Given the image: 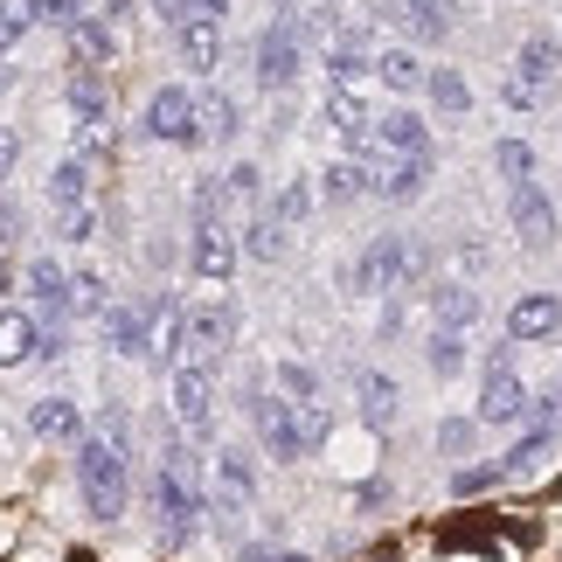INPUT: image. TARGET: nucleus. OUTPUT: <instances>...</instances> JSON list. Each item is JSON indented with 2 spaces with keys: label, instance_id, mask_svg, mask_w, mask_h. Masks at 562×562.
<instances>
[{
  "label": "nucleus",
  "instance_id": "nucleus-1",
  "mask_svg": "<svg viewBox=\"0 0 562 562\" xmlns=\"http://www.w3.org/2000/svg\"><path fill=\"white\" fill-rule=\"evenodd\" d=\"M77 493L91 507V521H119L125 501H133V459L112 438H98V430L77 438Z\"/></svg>",
  "mask_w": 562,
  "mask_h": 562
},
{
  "label": "nucleus",
  "instance_id": "nucleus-2",
  "mask_svg": "<svg viewBox=\"0 0 562 562\" xmlns=\"http://www.w3.org/2000/svg\"><path fill=\"white\" fill-rule=\"evenodd\" d=\"M154 514H160L167 542H188V535L202 528V472H194V459L181 445L167 451V465L154 472Z\"/></svg>",
  "mask_w": 562,
  "mask_h": 562
},
{
  "label": "nucleus",
  "instance_id": "nucleus-3",
  "mask_svg": "<svg viewBox=\"0 0 562 562\" xmlns=\"http://www.w3.org/2000/svg\"><path fill=\"white\" fill-rule=\"evenodd\" d=\"M244 409H250V424H257V438H265V451L278 465H292V459H306V424H299V409L285 396H271V389H244Z\"/></svg>",
  "mask_w": 562,
  "mask_h": 562
},
{
  "label": "nucleus",
  "instance_id": "nucleus-4",
  "mask_svg": "<svg viewBox=\"0 0 562 562\" xmlns=\"http://www.w3.org/2000/svg\"><path fill=\"white\" fill-rule=\"evenodd\" d=\"M146 139L194 146V139H202V98H194L188 83H160V91L146 98Z\"/></svg>",
  "mask_w": 562,
  "mask_h": 562
},
{
  "label": "nucleus",
  "instance_id": "nucleus-5",
  "mask_svg": "<svg viewBox=\"0 0 562 562\" xmlns=\"http://www.w3.org/2000/svg\"><path fill=\"white\" fill-rule=\"evenodd\" d=\"M403 278H417V244L389 229V236H375V244L355 257V278H348V285L355 292H396Z\"/></svg>",
  "mask_w": 562,
  "mask_h": 562
},
{
  "label": "nucleus",
  "instance_id": "nucleus-6",
  "mask_svg": "<svg viewBox=\"0 0 562 562\" xmlns=\"http://www.w3.org/2000/svg\"><path fill=\"white\" fill-rule=\"evenodd\" d=\"M236 348V313L229 306H188L181 313V361H223Z\"/></svg>",
  "mask_w": 562,
  "mask_h": 562
},
{
  "label": "nucleus",
  "instance_id": "nucleus-7",
  "mask_svg": "<svg viewBox=\"0 0 562 562\" xmlns=\"http://www.w3.org/2000/svg\"><path fill=\"white\" fill-rule=\"evenodd\" d=\"M167 319V299H146V306H112L104 313V340L125 361H154V327Z\"/></svg>",
  "mask_w": 562,
  "mask_h": 562
},
{
  "label": "nucleus",
  "instance_id": "nucleus-8",
  "mask_svg": "<svg viewBox=\"0 0 562 562\" xmlns=\"http://www.w3.org/2000/svg\"><path fill=\"white\" fill-rule=\"evenodd\" d=\"M299 49H306V42H299V21L278 14L265 29V42H257V83H265V91H292L299 83Z\"/></svg>",
  "mask_w": 562,
  "mask_h": 562
},
{
  "label": "nucleus",
  "instance_id": "nucleus-9",
  "mask_svg": "<svg viewBox=\"0 0 562 562\" xmlns=\"http://www.w3.org/2000/svg\"><path fill=\"white\" fill-rule=\"evenodd\" d=\"M175 417L209 438V417H215V369L209 361H175Z\"/></svg>",
  "mask_w": 562,
  "mask_h": 562
},
{
  "label": "nucleus",
  "instance_id": "nucleus-10",
  "mask_svg": "<svg viewBox=\"0 0 562 562\" xmlns=\"http://www.w3.org/2000/svg\"><path fill=\"white\" fill-rule=\"evenodd\" d=\"M555 334H562V299L555 292H521L507 306V340L514 348H542Z\"/></svg>",
  "mask_w": 562,
  "mask_h": 562
},
{
  "label": "nucleus",
  "instance_id": "nucleus-11",
  "mask_svg": "<svg viewBox=\"0 0 562 562\" xmlns=\"http://www.w3.org/2000/svg\"><path fill=\"white\" fill-rule=\"evenodd\" d=\"M188 265H194V278H229V271H236V236H229L223 215H194Z\"/></svg>",
  "mask_w": 562,
  "mask_h": 562
},
{
  "label": "nucleus",
  "instance_id": "nucleus-12",
  "mask_svg": "<svg viewBox=\"0 0 562 562\" xmlns=\"http://www.w3.org/2000/svg\"><path fill=\"white\" fill-rule=\"evenodd\" d=\"M507 215H514V236H521L528 250H549V244H555V202H549L535 181L507 188Z\"/></svg>",
  "mask_w": 562,
  "mask_h": 562
},
{
  "label": "nucleus",
  "instance_id": "nucleus-13",
  "mask_svg": "<svg viewBox=\"0 0 562 562\" xmlns=\"http://www.w3.org/2000/svg\"><path fill=\"white\" fill-rule=\"evenodd\" d=\"M375 70V35H369V21H348L334 42H327V77L348 91V83H361Z\"/></svg>",
  "mask_w": 562,
  "mask_h": 562
},
{
  "label": "nucleus",
  "instance_id": "nucleus-14",
  "mask_svg": "<svg viewBox=\"0 0 562 562\" xmlns=\"http://www.w3.org/2000/svg\"><path fill=\"white\" fill-rule=\"evenodd\" d=\"M21 285H29V306L42 319H70V271H63L56 257H35V265L21 271Z\"/></svg>",
  "mask_w": 562,
  "mask_h": 562
},
{
  "label": "nucleus",
  "instance_id": "nucleus-15",
  "mask_svg": "<svg viewBox=\"0 0 562 562\" xmlns=\"http://www.w3.org/2000/svg\"><path fill=\"white\" fill-rule=\"evenodd\" d=\"M528 417V382L514 369H493L480 382V424H521Z\"/></svg>",
  "mask_w": 562,
  "mask_h": 562
},
{
  "label": "nucleus",
  "instance_id": "nucleus-16",
  "mask_svg": "<svg viewBox=\"0 0 562 562\" xmlns=\"http://www.w3.org/2000/svg\"><path fill=\"white\" fill-rule=\"evenodd\" d=\"M430 167H438V154H389L382 175H375V194H382V202H417L424 181H430Z\"/></svg>",
  "mask_w": 562,
  "mask_h": 562
},
{
  "label": "nucleus",
  "instance_id": "nucleus-17",
  "mask_svg": "<svg viewBox=\"0 0 562 562\" xmlns=\"http://www.w3.org/2000/svg\"><path fill=\"white\" fill-rule=\"evenodd\" d=\"M375 21H403L417 42H445L451 35V8H445V0H382Z\"/></svg>",
  "mask_w": 562,
  "mask_h": 562
},
{
  "label": "nucleus",
  "instance_id": "nucleus-18",
  "mask_svg": "<svg viewBox=\"0 0 562 562\" xmlns=\"http://www.w3.org/2000/svg\"><path fill=\"white\" fill-rule=\"evenodd\" d=\"M215 501H223V514H236V507H250V501H257L250 451H236V445L215 451Z\"/></svg>",
  "mask_w": 562,
  "mask_h": 562
},
{
  "label": "nucleus",
  "instance_id": "nucleus-19",
  "mask_svg": "<svg viewBox=\"0 0 562 562\" xmlns=\"http://www.w3.org/2000/svg\"><path fill=\"white\" fill-rule=\"evenodd\" d=\"M175 49H181V70H194V77H209L215 63H223V21H181L175 29Z\"/></svg>",
  "mask_w": 562,
  "mask_h": 562
},
{
  "label": "nucleus",
  "instance_id": "nucleus-20",
  "mask_svg": "<svg viewBox=\"0 0 562 562\" xmlns=\"http://www.w3.org/2000/svg\"><path fill=\"white\" fill-rule=\"evenodd\" d=\"M375 175H382V167H369V160H334V167H319V202H361V194H375Z\"/></svg>",
  "mask_w": 562,
  "mask_h": 562
},
{
  "label": "nucleus",
  "instance_id": "nucleus-21",
  "mask_svg": "<svg viewBox=\"0 0 562 562\" xmlns=\"http://www.w3.org/2000/svg\"><path fill=\"white\" fill-rule=\"evenodd\" d=\"M369 133H375L382 154H438V146H430V133H424V112H403V104H396V112H382Z\"/></svg>",
  "mask_w": 562,
  "mask_h": 562
},
{
  "label": "nucleus",
  "instance_id": "nucleus-22",
  "mask_svg": "<svg viewBox=\"0 0 562 562\" xmlns=\"http://www.w3.org/2000/svg\"><path fill=\"white\" fill-rule=\"evenodd\" d=\"M29 430L42 445H77L83 438V409L70 403V396H42L35 409H29Z\"/></svg>",
  "mask_w": 562,
  "mask_h": 562
},
{
  "label": "nucleus",
  "instance_id": "nucleus-23",
  "mask_svg": "<svg viewBox=\"0 0 562 562\" xmlns=\"http://www.w3.org/2000/svg\"><path fill=\"white\" fill-rule=\"evenodd\" d=\"M430 319L438 327H480V285H465V278H445V285H430Z\"/></svg>",
  "mask_w": 562,
  "mask_h": 562
},
{
  "label": "nucleus",
  "instance_id": "nucleus-24",
  "mask_svg": "<svg viewBox=\"0 0 562 562\" xmlns=\"http://www.w3.org/2000/svg\"><path fill=\"white\" fill-rule=\"evenodd\" d=\"M63 35H70V63H77V70H104V63L119 56L112 21H91V14H83V21H70Z\"/></svg>",
  "mask_w": 562,
  "mask_h": 562
},
{
  "label": "nucleus",
  "instance_id": "nucleus-25",
  "mask_svg": "<svg viewBox=\"0 0 562 562\" xmlns=\"http://www.w3.org/2000/svg\"><path fill=\"white\" fill-rule=\"evenodd\" d=\"M355 389H361V424H369V430H389V424H396V409H403V389H396V375L369 369V375H361Z\"/></svg>",
  "mask_w": 562,
  "mask_h": 562
},
{
  "label": "nucleus",
  "instance_id": "nucleus-26",
  "mask_svg": "<svg viewBox=\"0 0 562 562\" xmlns=\"http://www.w3.org/2000/svg\"><path fill=\"white\" fill-rule=\"evenodd\" d=\"M285 244H292V229L278 223V215H250L244 236H236V250L257 257V265H278V257H285Z\"/></svg>",
  "mask_w": 562,
  "mask_h": 562
},
{
  "label": "nucleus",
  "instance_id": "nucleus-27",
  "mask_svg": "<svg viewBox=\"0 0 562 562\" xmlns=\"http://www.w3.org/2000/svg\"><path fill=\"white\" fill-rule=\"evenodd\" d=\"M35 348H42L35 313H0V369H21V361H35Z\"/></svg>",
  "mask_w": 562,
  "mask_h": 562
},
{
  "label": "nucleus",
  "instance_id": "nucleus-28",
  "mask_svg": "<svg viewBox=\"0 0 562 562\" xmlns=\"http://www.w3.org/2000/svg\"><path fill=\"white\" fill-rule=\"evenodd\" d=\"M375 77H382V91L409 98V91H424V56L417 49H375Z\"/></svg>",
  "mask_w": 562,
  "mask_h": 562
},
{
  "label": "nucleus",
  "instance_id": "nucleus-29",
  "mask_svg": "<svg viewBox=\"0 0 562 562\" xmlns=\"http://www.w3.org/2000/svg\"><path fill=\"white\" fill-rule=\"evenodd\" d=\"M70 119L77 125H112V91L98 83V70H77L70 77Z\"/></svg>",
  "mask_w": 562,
  "mask_h": 562
},
{
  "label": "nucleus",
  "instance_id": "nucleus-30",
  "mask_svg": "<svg viewBox=\"0 0 562 562\" xmlns=\"http://www.w3.org/2000/svg\"><path fill=\"white\" fill-rule=\"evenodd\" d=\"M424 91H430V104H438V119H465L472 112V83L459 70H424Z\"/></svg>",
  "mask_w": 562,
  "mask_h": 562
},
{
  "label": "nucleus",
  "instance_id": "nucleus-31",
  "mask_svg": "<svg viewBox=\"0 0 562 562\" xmlns=\"http://www.w3.org/2000/svg\"><path fill=\"white\" fill-rule=\"evenodd\" d=\"M555 63H562V49H555L549 35H528L521 49H514V70H521V83H535V91L555 77Z\"/></svg>",
  "mask_w": 562,
  "mask_h": 562
},
{
  "label": "nucleus",
  "instance_id": "nucleus-32",
  "mask_svg": "<svg viewBox=\"0 0 562 562\" xmlns=\"http://www.w3.org/2000/svg\"><path fill=\"white\" fill-rule=\"evenodd\" d=\"M424 361H430V375H459V369H465V334H459V327L424 334Z\"/></svg>",
  "mask_w": 562,
  "mask_h": 562
},
{
  "label": "nucleus",
  "instance_id": "nucleus-33",
  "mask_svg": "<svg viewBox=\"0 0 562 562\" xmlns=\"http://www.w3.org/2000/svg\"><path fill=\"white\" fill-rule=\"evenodd\" d=\"M278 396H285L292 409H313L319 403V369H306V361H278Z\"/></svg>",
  "mask_w": 562,
  "mask_h": 562
},
{
  "label": "nucleus",
  "instance_id": "nucleus-34",
  "mask_svg": "<svg viewBox=\"0 0 562 562\" xmlns=\"http://www.w3.org/2000/svg\"><path fill=\"white\" fill-rule=\"evenodd\" d=\"M83 194H91V160L70 154V160H63L56 175H49V202H56V209H70V202H83Z\"/></svg>",
  "mask_w": 562,
  "mask_h": 562
},
{
  "label": "nucleus",
  "instance_id": "nucleus-35",
  "mask_svg": "<svg viewBox=\"0 0 562 562\" xmlns=\"http://www.w3.org/2000/svg\"><path fill=\"white\" fill-rule=\"evenodd\" d=\"M493 175H501L507 188L535 181V146L528 139H501V146H493Z\"/></svg>",
  "mask_w": 562,
  "mask_h": 562
},
{
  "label": "nucleus",
  "instance_id": "nucleus-36",
  "mask_svg": "<svg viewBox=\"0 0 562 562\" xmlns=\"http://www.w3.org/2000/svg\"><path fill=\"white\" fill-rule=\"evenodd\" d=\"M271 215H278L285 229H299V223L313 215V181H285V188H278V202H271Z\"/></svg>",
  "mask_w": 562,
  "mask_h": 562
},
{
  "label": "nucleus",
  "instance_id": "nucleus-37",
  "mask_svg": "<svg viewBox=\"0 0 562 562\" xmlns=\"http://www.w3.org/2000/svg\"><path fill=\"white\" fill-rule=\"evenodd\" d=\"M70 313H112V292L98 271H70Z\"/></svg>",
  "mask_w": 562,
  "mask_h": 562
},
{
  "label": "nucleus",
  "instance_id": "nucleus-38",
  "mask_svg": "<svg viewBox=\"0 0 562 562\" xmlns=\"http://www.w3.org/2000/svg\"><path fill=\"white\" fill-rule=\"evenodd\" d=\"M29 29H35V8H29V0H0V56H14Z\"/></svg>",
  "mask_w": 562,
  "mask_h": 562
},
{
  "label": "nucleus",
  "instance_id": "nucleus-39",
  "mask_svg": "<svg viewBox=\"0 0 562 562\" xmlns=\"http://www.w3.org/2000/svg\"><path fill=\"white\" fill-rule=\"evenodd\" d=\"M472 438H480V417H445V424H438V451H445V459H465V451H480Z\"/></svg>",
  "mask_w": 562,
  "mask_h": 562
},
{
  "label": "nucleus",
  "instance_id": "nucleus-40",
  "mask_svg": "<svg viewBox=\"0 0 562 562\" xmlns=\"http://www.w3.org/2000/svg\"><path fill=\"white\" fill-rule=\"evenodd\" d=\"M236 98H202V139H236Z\"/></svg>",
  "mask_w": 562,
  "mask_h": 562
},
{
  "label": "nucleus",
  "instance_id": "nucleus-41",
  "mask_svg": "<svg viewBox=\"0 0 562 562\" xmlns=\"http://www.w3.org/2000/svg\"><path fill=\"white\" fill-rule=\"evenodd\" d=\"M35 8V29H70V21L91 14V0H29Z\"/></svg>",
  "mask_w": 562,
  "mask_h": 562
},
{
  "label": "nucleus",
  "instance_id": "nucleus-42",
  "mask_svg": "<svg viewBox=\"0 0 562 562\" xmlns=\"http://www.w3.org/2000/svg\"><path fill=\"white\" fill-rule=\"evenodd\" d=\"M56 229L70 236V244H91V236H98V209H91V202H70V209H56Z\"/></svg>",
  "mask_w": 562,
  "mask_h": 562
},
{
  "label": "nucleus",
  "instance_id": "nucleus-43",
  "mask_svg": "<svg viewBox=\"0 0 562 562\" xmlns=\"http://www.w3.org/2000/svg\"><path fill=\"white\" fill-rule=\"evenodd\" d=\"M223 194H229L236 209H250L257 194H265V181H257V167H229V175H223Z\"/></svg>",
  "mask_w": 562,
  "mask_h": 562
},
{
  "label": "nucleus",
  "instance_id": "nucleus-44",
  "mask_svg": "<svg viewBox=\"0 0 562 562\" xmlns=\"http://www.w3.org/2000/svg\"><path fill=\"white\" fill-rule=\"evenodd\" d=\"M501 472H507V465H465L459 480H451V493H459V501H472V493H486L493 480H501Z\"/></svg>",
  "mask_w": 562,
  "mask_h": 562
},
{
  "label": "nucleus",
  "instance_id": "nucleus-45",
  "mask_svg": "<svg viewBox=\"0 0 562 562\" xmlns=\"http://www.w3.org/2000/svg\"><path fill=\"white\" fill-rule=\"evenodd\" d=\"M535 98H542V91H535V83H521V77H514L507 91H501V104H507V112H535Z\"/></svg>",
  "mask_w": 562,
  "mask_h": 562
},
{
  "label": "nucleus",
  "instance_id": "nucleus-46",
  "mask_svg": "<svg viewBox=\"0 0 562 562\" xmlns=\"http://www.w3.org/2000/svg\"><path fill=\"white\" fill-rule=\"evenodd\" d=\"M14 160H21V139L8 133V125H0V181H8V175H14Z\"/></svg>",
  "mask_w": 562,
  "mask_h": 562
},
{
  "label": "nucleus",
  "instance_id": "nucleus-47",
  "mask_svg": "<svg viewBox=\"0 0 562 562\" xmlns=\"http://www.w3.org/2000/svg\"><path fill=\"white\" fill-rule=\"evenodd\" d=\"M188 14H194V21H223L229 0H188Z\"/></svg>",
  "mask_w": 562,
  "mask_h": 562
},
{
  "label": "nucleus",
  "instance_id": "nucleus-48",
  "mask_svg": "<svg viewBox=\"0 0 562 562\" xmlns=\"http://www.w3.org/2000/svg\"><path fill=\"white\" fill-rule=\"evenodd\" d=\"M154 14L167 21V29H181V21H188V0H154Z\"/></svg>",
  "mask_w": 562,
  "mask_h": 562
},
{
  "label": "nucleus",
  "instance_id": "nucleus-49",
  "mask_svg": "<svg viewBox=\"0 0 562 562\" xmlns=\"http://www.w3.org/2000/svg\"><path fill=\"white\" fill-rule=\"evenodd\" d=\"M355 501H361V507H389V480H369V486L355 493Z\"/></svg>",
  "mask_w": 562,
  "mask_h": 562
},
{
  "label": "nucleus",
  "instance_id": "nucleus-50",
  "mask_svg": "<svg viewBox=\"0 0 562 562\" xmlns=\"http://www.w3.org/2000/svg\"><path fill=\"white\" fill-rule=\"evenodd\" d=\"M104 21H112V29H119V21H133V0H104Z\"/></svg>",
  "mask_w": 562,
  "mask_h": 562
},
{
  "label": "nucleus",
  "instance_id": "nucleus-51",
  "mask_svg": "<svg viewBox=\"0 0 562 562\" xmlns=\"http://www.w3.org/2000/svg\"><path fill=\"white\" fill-rule=\"evenodd\" d=\"M14 285V271H8V257H0V292H8Z\"/></svg>",
  "mask_w": 562,
  "mask_h": 562
},
{
  "label": "nucleus",
  "instance_id": "nucleus-52",
  "mask_svg": "<svg viewBox=\"0 0 562 562\" xmlns=\"http://www.w3.org/2000/svg\"><path fill=\"white\" fill-rule=\"evenodd\" d=\"M555 49H562V42H555Z\"/></svg>",
  "mask_w": 562,
  "mask_h": 562
}]
</instances>
